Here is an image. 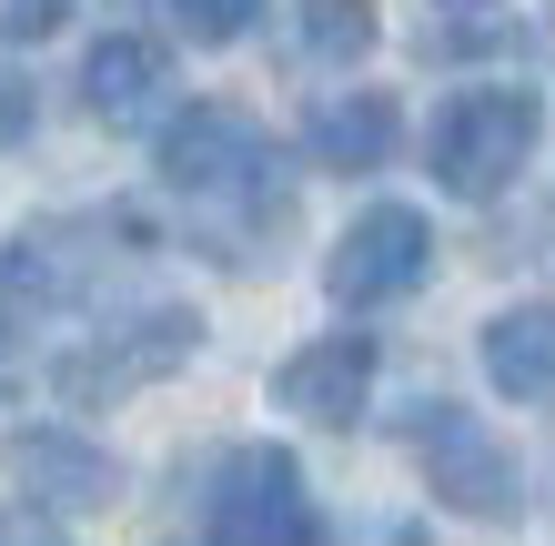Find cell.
Masks as SVG:
<instances>
[{
	"instance_id": "6da1fadb",
	"label": "cell",
	"mask_w": 555,
	"mask_h": 546,
	"mask_svg": "<svg viewBox=\"0 0 555 546\" xmlns=\"http://www.w3.org/2000/svg\"><path fill=\"white\" fill-rule=\"evenodd\" d=\"M162 182H172L182 203H203L212 223L243 213V223H273V233H283L273 142H263V122L233 112V102H192V112L162 122Z\"/></svg>"
},
{
	"instance_id": "7a4b0ae2",
	"label": "cell",
	"mask_w": 555,
	"mask_h": 546,
	"mask_svg": "<svg viewBox=\"0 0 555 546\" xmlns=\"http://www.w3.org/2000/svg\"><path fill=\"white\" fill-rule=\"evenodd\" d=\"M545 142V102L526 81H475L454 91V102L435 112V132H424V163H435V182L454 192V203H495V192L526 173V152Z\"/></svg>"
},
{
	"instance_id": "3957f363",
	"label": "cell",
	"mask_w": 555,
	"mask_h": 546,
	"mask_svg": "<svg viewBox=\"0 0 555 546\" xmlns=\"http://www.w3.org/2000/svg\"><path fill=\"white\" fill-rule=\"evenodd\" d=\"M203 546H323L313 486L283 445H233L203 506Z\"/></svg>"
},
{
	"instance_id": "277c9868",
	"label": "cell",
	"mask_w": 555,
	"mask_h": 546,
	"mask_svg": "<svg viewBox=\"0 0 555 546\" xmlns=\"http://www.w3.org/2000/svg\"><path fill=\"white\" fill-rule=\"evenodd\" d=\"M414 466H424V486H435L454 517H475V526H505L515 506H526V475H515L505 435L485 426V415H465V405H414Z\"/></svg>"
},
{
	"instance_id": "5b68a950",
	"label": "cell",
	"mask_w": 555,
	"mask_h": 546,
	"mask_svg": "<svg viewBox=\"0 0 555 546\" xmlns=\"http://www.w3.org/2000/svg\"><path fill=\"white\" fill-rule=\"evenodd\" d=\"M192 344H203V314H192V304H142L132 325L81 334L72 355L51 365V384L72 405H112V395H132V384H162L172 365H192Z\"/></svg>"
},
{
	"instance_id": "8992f818",
	"label": "cell",
	"mask_w": 555,
	"mask_h": 546,
	"mask_svg": "<svg viewBox=\"0 0 555 546\" xmlns=\"http://www.w3.org/2000/svg\"><path fill=\"white\" fill-rule=\"evenodd\" d=\"M424 274H435V223H424L414 203H374V213H353V223H344V243L323 253V294H334L344 314L404 304Z\"/></svg>"
},
{
	"instance_id": "52a82bcc",
	"label": "cell",
	"mask_w": 555,
	"mask_h": 546,
	"mask_svg": "<svg viewBox=\"0 0 555 546\" xmlns=\"http://www.w3.org/2000/svg\"><path fill=\"white\" fill-rule=\"evenodd\" d=\"M81 102L102 132H152L162 112H172V51L142 41V30H112V41H91L81 61Z\"/></svg>"
},
{
	"instance_id": "ba28073f",
	"label": "cell",
	"mask_w": 555,
	"mask_h": 546,
	"mask_svg": "<svg viewBox=\"0 0 555 546\" xmlns=\"http://www.w3.org/2000/svg\"><path fill=\"white\" fill-rule=\"evenodd\" d=\"M11 475H21V496L41 506V517H81V506H112V496H121V466H112L91 435H72V426L11 435Z\"/></svg>"
},
{
	"instance_id": "9c48e42d",
	"label": "cell",
	"mask_w": 555,
	"mask_h": 546,
	"mask_svg": "<svg viewBox=\"0 0 555 546\" xmlns=\"http://www.w3.org/2000/svg\"><path fill=\"white\" fill-rule=\"evenodd\" d=\"M374 365H384L374 334H323V344H304V355L273 365V405L304 415V426H353L364 395H374Z\"/></svg>"
},
{
	"instance_id": "30bf717a",
	"label": "cell",
	"mask_w": 555,
	"mask_h": 546,
	"mask_svg": "<svg viewBox=\"0 0 555 546\" xmlns=\"http://www.w3.org/2000/svg\"><path fill=\"white\" fill-rule=\"evenodd\" d=\"M404 142V112L395 91H323L313 122H304V152L323 173H384V152Z\"/></svg>"
},
{
	"instance_id": "8fae6325",
	"label": "cell",
	"mask_w": 555,
	"mask_h": 546,
	"mask_svg": "<svg viewBox=\"0 0 555 546\" xmlns=\"http://www.w3.org/2000/svg\"><path fill=\"white\" fill-rule=\"evenodd\" d=\"M485 384L505 405H555V304H505L485 325Z\"/></svg>"
},
{
	"instance_id": "7c38bea8",
	"label": "cell",
	"mask_w": 555,
	"mask_h": 546,
	"mask_svg": "<svg viewBox=\"0 0 555 546\" xmlns=\"http://www.w3.org/2000/svg\"><path fill=\"white\" fill-rule=\"evenodd\" d=\"M293 41H304L313 61H364L374 51V0H304Z\"/></svg>"
},
{
	"instance_id": "4fadbf2b",
	"label": "cell",
	"mask_w": 555,
	"mask_h": 546,
	"mask_svg": "<svg viewBox=\"0 0 555 546\" xmlns=\"http://www.w3.org/2000/svg\"><path fill=\"white\" fill-rule=\"evenodd\" d=\"M253 11H273V0H172V30H182V41H203V51H222V41H243V30H253Z\"/></svg>"
},
{
	"instance_id": "5bb4252c",
	"label": "cell",
	"mask_w": 555,
	"mask_h": 546,
	"mask_svg": "<svg viewBox=\"0 0 555 546\" xmlns=\"http://www.w3.org/2000/svg\"><path fill=\"white\" fill-rule=\"evenodd\" d=\"M0 546H72V536H61L41 506H0Z\"/></svg>"
},
{
	"instance_id": "9a60e30c",
	"label": "cell",
	"mask_w": 555,
	"mask_h": 546,
	"mask_svg": "<svg viewBox=\"0 0 555 546\" xmlns=\"http://www.w3.org/2000/svg\"><path fill=\"white\" fill-rule=\"evenodd\" d=\"M61 11H72V0H0V30L41 41V30H61Z\"/></svg>"
},
{
	"instance_id": "2e32d148",
	"label": "cell",
	"mask_w": 555,
	"mask_h": 546,
	"mask_svg": "<svg viewBox=\"0 0 555 546\" xmlns=\"http://www.w3.org/2000/svg\"><path fill=\"white\" fill-rule=\"evenodd\" d=\"M21 132H30V81H21V72H0V152H11Z\"/></svg>"
},
{
	"instance_id": "e0dca14e",
	"label": "cell",
	"mask_w": 555,
	"mask_h": 546,
	"mask_svg": "<svg viewBox=\"0 0 555 546\" xmlns=\"http://www.w3.org/2000/svg\"><path fill=\"white\" fill-rule=\"evenodd\" d=\"M454 11H475V0H454Z\"/></svg>"
}]
</instances>
